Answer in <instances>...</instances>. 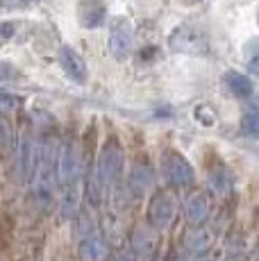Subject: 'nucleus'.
Here are the masks:
<instances>
[{"instance_id":"f257e3e1","label":"nucleus","mask_w":259,"mask_h":261,"mask_svg":"<svg viewBox=\"0 0 259 261\" xmlns=\"http://www.w3.org/2000/svg\"><path fill=\"white\" fill-rule=\"evenodd\" d=\"M57 184L62 189L59 216L62 220H73L82 202V164L75 141H66L57 152Z\"/></svg>"},{"instance_id":"f03ea898","label":"nucleus","mask_w":259,"mask_h":261,"mask_svg":"<svg viewBox=\"0 0 259 261\" xmlns=\"http://www.w3.org/2000/svg\"><path fill=\"white\" fill-rule=\"evenodd\" d=\"M125 154H123V145L118 143V139H107L105 145L100 148L98 154V162L91 170V177H89V202L93 207L102 202V198L112 191V187L118 182L123 173V162H125Z\"/></svg>"},{"instance_id":"7ed1b4c3","label":"nucleus","mask_w":259,"mask_h":261,"mask_svg":"<svg viewBox=\"0 0 259 261\" xmlns=\"http://www.w3.org/2000/svg\"><path fill=\"white\" fill-rule=\"evenodd\" d=\"M57 152L59 148L50 139L37 143V162L32 173V189L34 198L41 207H48L53 202L55 187H57Z\"/></svg>"},{"instance_id":"20e7f679","label":"nucleus","mask_w":259,"mask_h":261,"mask_svg":"<svg viewBox=\"0 0 259 261\" xmlns=\"http://www.w3.org/2000/svg\"><path fill=\"white\" fill-rule=\"evenodd\" d=\"M75 218H80L77 223V250H80V257H84L87 261H100L105 257V239L100 237V229L96 227L93 218L89 214H82V209L77 212Z\"/></svg>"},{"instance_id":"39448f33","label":"nucleus","mask_w":259,"mask_h":261,"mask_svg":"<svg viewBox=\"0 0 259 261\" xmlns=\"http://www.w3.org/2000/svg\"><path fill=\"white\" fill-rule=\"evenodd\" d=\"M177 198L168 191H159L148 202V223L152 229H168L177 218Z\"/></svg>"},{"instance_id":"423d86ee","label":"nucleus","mask_w":259,"mask_h":261,"mask_svg":"<svg viewBox=\"0 0 259 261\" xmlns=\"http://www.w3.org/2000/svg\"><path fill=\"white\" fill-rule=\"evenodd\" d=\"M159 173L164 175L166 182H171L173 187H189L196 177L193 173V166L182 157L175 150H166L159 159Z\"/></svg>"},{"instance_id":"0eeeda50","label":"nucleus","mask_w":259,"mask_h":261,"mask_svg":"<svg viewBox=\"0 0 259 261\" xmlns=\"http://www.w3.org/2000/svg\"><path fill=\"white\" fill-rule=\"evenodd\" d=\"M168 46L175 53L184 55H205L209 43L202 30H198L196 25H180L175 32L168 37Z\"/></svg>"},{"instance_id":"6e6552de","label":"nucleus","mask_w":259,"mask_h":261,"mask_svg":"<svg viewBox=\"0 0 259 261\" xmlns=\"http://www.w3.org/2000/svg\"><path fill=\"white\" fill-rule=\"evenodd\" d=\"M134 48V30L127 18L114 21L109 30V53L114 59H127Z\"/></svg>"},{"instance_id":"1a4fd4ad","label":"nucleus","mask_w":259,"mask_h":261,"mask_svg":"<svg viewBox=\"0 0 259 261\" xmlns=\"http://www.w3.org/2000/svg\"><path fill=\"white\" fill-rule=\"evenodd\" d=\"M34 162H37V143H34L32 132H23L16 145V177L21 184L32 182Z\"/></svg>"},{"instance_id":"9d476101","label":"nucleus","mask_w":259,"mask_h":261,"mask_svg":"<svg viewBox=\"0 0 259 261\" xmlns=\"http://www.w3.org/2000/svg\"><path fill=\"white\" fill-rule=\"evenodd\" d=\"M209 214H212V202H209V198L205 193L196 191V193H191L187 198V202H184V216H187V220H189L191 227H196V225H205Z\"/></svg>"},{"instance_id":"9b49d317","label":"nucleus","mask_w":259,"mask_h":261,"mask_svg":"<svg viewBox=\"0 0 259 261\" xmlns=\"http://www.w3.org/2000/svg\"><path fill=\"white\" fill-rule=\"evenodd\" d=\"M212 243H214L212 229L205 227V225H196V227L184 237V252H187L189 259L200 257V254H205L207 250L212 248Z\"/></svg>"},{"instance_id":"f8f14e48","label":"nucleus","mask_w":259,"mask_h":261,"mask_svg":"<svg viewBox=\"0 0 259 261\" xmlns=\"http://www.w3.org/2000/svg\"><path fill=\"white\" fill-rule=\"evenodd\" d=\"M59 64H62L64 73L73 80L75 84H84L89 77V71H87V62L75 53L73 48L64 46L62 53H59Z\"/></svg>"},{"instance_id":"ddd939ff","label":"nucleus","mask_w":259,"mask_h":261,"mask_svg":"<svg viewBox=\"0 0 259 261\" xmlns=\"http://www.w3.org/2000/svg\"><path fill=\"white\" fill-rule=\"evenodd\" d=\"M107 18V7L100 3V0H84L82 7H80V21H82L84 28L93 30L98 25L105 23Z\"/></svg>"},{"instance_id":"4468645a","label":"nucleus","mask_w":259,"mask_h":261,"mask_svg":"<svg viewBox=\"0 0 259 261\" xmlns=\"http://www.w3.org/2000/svg\"><path fill=\"white\" fill-rule=\"evenodd\" d=\"M209 184H212L214 193L218 195H225L232 191V184H234V177L230 173V168L223 166V164H216V166L209 168Z\"/></svg>"},{"instance_id":"2eb2a0df","label":"nucleus","mask_w":259,"mask_h":261,"mask_svg":"<svg viewBox=\"0 0 259 261\" xmlns=\"http://www.w3.org/2000/svg\"><path fill=\"white\" fill-rule=\"evenodd\" d=\"M223 82H225L227 91H230L232 95H237V98L248 100L252 95V82L246 77V75H241L237 71H230V73L223 75Z\"/></svg>"},{"instance_id":"dca6fc26","label":"nucleus","mask_w":259,"mask_h":261,"mask_svg":"<svg viewBox=\"0 0 259 261\" xmlns=\"http://www.w3.org/2000/svg\"><path fill=\"white\" fill-rule=\"evenodd\" d=\"M150 184H152V168L148 166V164H139V166H134L132 177H130V191H132L134 195H139L150 187Z\"/></svg>"},{"instance_id":"f3484780","label":"nucleus","mask_w":259,"mask_h":261,"mask_svg":"<svg viewBox=\"0 0 259 261\" xmlns=\"http://www.w3.org/2000/svg\"><path fill=\"white\" fill-rule=\"evenodd\" d=\"M241 129H243V134H246V137L259 139V107H257V105H250V107L243 112Z\"/></svg>"},{"instance_id":"a211bd4d","label":"nucleus","mask_w":259,"mask_h":261,"mask_svg":"<svg viewBox=\"0 0 259 261\" xmlns=\"http://www.w3.org/2000/svg\"><path fill=\"white\" fill-rule=\"evenodd\" d=\"M243 59H246V68L252 75H259V39H250L243 46Z\"/></svg>"},{"instance_id":"6ab92c4d","label":"nucleus","mask_w":259,"mask_h":261,"mask_svg":"<svg viewBox=\"0 0 259 261\" xmlns=\"http://www.w3.org/2000/svg\"><path fill=\"white\" fill-rule=\"evenodd\" d=\"M16 66L14 64H9V62H0V87L3 84H7V82H12V80H16Z\"/></svg>"},{"instance_id":"aec40b11","label":"nucleus","mask_w":259,"mask_h":261,"mask_svg":"<svg viewBox=\"0 0 259 261\" xmlns=\"http://www.w3.org/2000/svg\"><path fill=\"white\" fill-rule=\"evenodd\" d=\"M14 34H16V23H14V21L0 23V46H5V43H7Z\"/></svg>"},{"instance_id":"412c9836","label":"nucleus","mask_w":259,"mask_h":261,"mask_svg":"<svg viewBox=\"0 0 259 261\" xmlns=\"http://www.w3.org/2000/svg\"><path fill=\"white\" fill-rule=\"evenodd\" d=\"M0 109L3 112H16L18 109V98L16 95H9V93H0Z\"/></svg>"},{"instance_id":"4be33fe9","label":"nucleus","mask_w":259,"mask_h":261,"mask_svg":"<svg viewBox=\"0 0 259 261\" xmlns=\"http://www.w3.org/2000/svg\"><path fill=\"white\" fill-rule=\"evenodd\" d=\"M7 145H9V127H7V120L0 114V150L7 148Z\"/></svg>"},{"instance_id":"5701e85b","label":"nucleus","mask_w":259,"mask_h":261,"mask_svg":"<svg viewBox=\"0 0 259 261\" xmlns=\"http://www.w3.org/2000/svg\"><path fill=\"white\" fill-rule=\"evenodd\" d=\"M189 261H212V259H209V257H207V254H200V257H191V259H189Z\"/></svg>"},{"instance_id":"b1692460","label":"nucleus","mask_w":259,"mask_h":261,"mask_svg":"<svg viewBox=\"0 0 259 261\" xmlns=\"http://www.w3.org/2000/svg\"><path fill=\"white\" fill-rule=\"evenodd\" d=\"M250 261H259V245H257V248H255V252H252V254H250Z\"/></svg>"}]
</instances>
